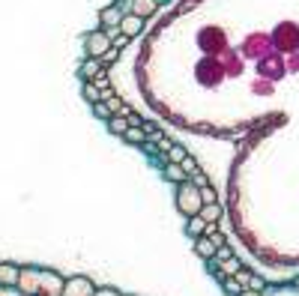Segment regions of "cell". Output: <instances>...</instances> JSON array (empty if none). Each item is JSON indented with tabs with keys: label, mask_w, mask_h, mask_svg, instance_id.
<instances>
[{
	"label": "cell",
	"mask_w": 299,
	"mask_h": 296,
	"mask_svg": "<svg viewBox=\"0 0 299 296\" xmlns=\"http://www.w3.org/2000/svg\"><path fill=\"white\" fill-rule=\"evenodd\" d=\"M176 207L183 212L194 215L197 209H204V201H201V189H189V186H180V194H176Z\"/></svg>",
	"instance_id": "cell-1"
},
{
	"label": "cell",
	"mask_w": 299,
	"mask_h": 296,
	"mask_svg": "<svg viewBox=\"0 0 299 296\" xmlns=\"http://www.w3.org/2000/svg\"><path fill=\"white\" fill-rule=\"evenodd\" d=\"M108 48H111V36L108 33H99V30H96V33L87 36V54L90 57H102Z\"/></svg>",
	"instance_id": "cell-2"
},
{
	"label": "cell",
	"mask_w": 299,
	"mask_h": 296,
	"mask_svg": "<svg viewBox=\"0 0 299 296\" xmlns=\"http://www.w3.org/2000/svg\"><path fill=\"white\" fill-rule=\"evenodd\" d=\"M141 27H144V18H141V15H135V12L123 15V21H120V30H123V33L129 36V39L141 33Z\"/></svg>",
	"instance_id": "cell-3"
},
{
	"label": "cell",
	"mask_w": 299,
	"mask_h": 296,
	"mask_svg": "<svg viewBox=\"0 0 299 296\" xmlns=\"http://www.w3.org/2000/svg\"><path fill=\"white\" fill-rule=\"evenodd\" d=\"M102 66H105V63H102V57H87V60L81 63V69H78V72H81L87 81H93L96 75H102Z\"/></svg>",
	"instance_id": "cell-4"
},
{
	"label": "cell",
	"mask_w": 299,
	"mask_h": 296,
	"mask_svg": "<svg viewBox=\"0 0 299 296\" xmlns=\"http://www.w3.org/2000/svg\"><path fill=\"white\" fill-rule=\"evenodd\" d=\"M165 180H171V183L180 186V183L189 180V171H186L183 165H176V162H168V165H165Z\"/></svg>",
	"instance_id": "cell-5"
},
{
	"label": "cell",
	"mask_w": 299,
	"mask_h": 296,
	"mask_svg": "<svg viewBox=\"0 0 299 296\" xmlns=\"http://www.w3.org/2000/svg\"><path fill=\"white\" fill-rule=\"evenodd\" d=\"M194 251H197L204 261H212V258H215V243H212L210 236H197V243H194Z\"/></svg>",
	"instance_id": "cell-6"
},
{
	"label": "cell",
	"mask_w": 299,
	"mask_h": 296,
	"mask_svg": "<svg viewBox=\"0 0 299 296\" xmlns=\"http://www.w3.org/2000/svg\"><path fill=\"white\" fill-rule=\"evenodd\" d=\"M156 9H158L156 0H135V3H132V12H135V15H141V18H150Z\"/></svg>",
	"instance_id": "cell-7"
},
{
	"label": "cell",
	"mask_w": 299,
	"mask_h": 296,
	"mask_svg": "<svg viewBox=\"0 0 299 296\" xmlns=\"http://www.w3.org/2000/svg\"><path fill=\"white\" fill-rule=\"evenodd\" d=\"M99 21H102V24H108V27H120L123 15H120V9H117V6H108V9H102V12H99Z\"/></svg>",
	"instance_id": "cell-8"
},
{
	"label": "cell",
	"mask_w": 299,
	"mask_h": 296,
	"mask_svg": "<svg viewBox=\"0 0 299 296\" xmlns=\"http://www.w3.org/2000/svg\"><path fill=\"white\" fill-rule=\"evenodd\" d=\"M18 279H21L18 266H12V263H0V284H15Z\"/></svg>",
	"instance_id": "cell-9"
},
{
	"label": "cell",
	"mask_w": 299,
	"mask_h": 296,
	"mask_svg": "<svg viewBox=\"0 0 299 296\" xmlns=\"http://www.w3.org/2000/svg\"><path fill=\"white\" fill-rule=\"evenodd\" d=\"M123 138L129 141V144H147V129H144V126H129Z\"/></svg>",
	"instance_id": "cell-10"
},
{
	"label": "cell",
	"mask_w": 299,
	"mask_h": 296,
	"mask_svg": "<svg viewBox=\"0 0 299 296\" xmlns=\"http://www.w3.org/2000/svg\"><path fill=\"white\" fill-rule=\"evenodd\" d=\"M201 215L207 219V225H215V222L222 219V207H218V201H215V204H207V207L201 209Z\"/></svg>",
	"instance_id": "cell-11"
},
{
	"label": "cell",
	"mask_w": 299,
	"mask_h": 296,
	"mask_svg": "<svg viewBox=\"0 0 299 296\" xmlns=\"http://www.w3.org/2000/svg\"><path fill=\"white\" fill-rule=\"evenodd\" d=\"M189 233L204 236V233H207V219H204V215H192V219H189Z\"/></svg>",
	"instance_id": "cell-12"
},
{
	"label": "cell",
	"mask_w": 299,
	"mask_h": 296,
	"mask_svg": "<svg viewBox=\"0 0 299 296\" xmlns=\"http://www.w3.org/2000/svg\"><path fill=\"white\" fill-rule=\"evenodd\" d=\"M129 126H132L129 117H117V114H114V117L108 120V129H111V132H117V135H126V129H129Z\"/></svg>",
	"instance_id": "cell-13"
},
{
	"label": "cell",
	"mask_w": 299,
	"mask_h": 296,
	"mask_svg": "<svg viewBox=\"0 0 299 296\" xmlns=\"http://www.w3.org/2000/svg\"><path fill=\"white\" fill-rule=\"evenodd\" d=\"M84 96H87L90 102H102V87H99L96 81H87V84H84Z\"/></svg>",
	"instance_id": "cell-14"
},
{
	"label": "cell",
	"mask_w": 299,
	"mask_h": 296,
	"mask_svg": "<svg viewBox=\"0 0 299 296\" xmlns=\"http://www.w3.org/2000/svg\"><path fill=\"white\" fill-rule=\"evenodd\" d=\"M186 156H189V153H186L180 144H171V147H168V162H176V165H180Z\"/></svg>",
	"instance_id": "cell-15"
},
{
	"label": "cell",
	"mask_w": 299,
	"mask_h": 296,
	"mask_svg": "<svg viewBox=\"0 0 299 296\" xmlns=\"http://www.w3.org/2000/svg\"><path fill=\"white\" fill-rule=\"evenodd\" d=\"M236 272H240V261L228 258V261H225V266H222V275H225V279H230V275H236Z\"/></svg>",
	"instance_id": "cell-16"
},
{
	"label": "cell",
	"mask_w": 299,
	"mask_h": 296,
	"mask_svg": "<svg viewBox=\"0 0 299 296\" xmlns=\"http://www.w3.org/2000/svg\"><path fill=\"white\" fill-rule=\"evenodd\" d=\"M225 290H228V293H243V284L230 275V279H225Z\"/></svg>",
	"instance_id": "cell-17"
},
{
	"label": "cell",
	"mask_w": 299,
	"mask_h": 296,
	"mask_svg": "<svg viewBox=\"0 0 299 296\" xmlns=\"http://www.w3.org/2000/svg\"><path fill=\"white\" fill-rule=\"evenodd\" d=\"M201 201H204V207L207 204H215V192H212L210 186H201Z\"/></svg>",
	"instance_id": "cell-18"
},
{
	"label": "cell",
	"mask_w": 299,
	"mask_h": 296,
	"mask_svg": "<svg viewBox=\"0 0 299 296\" xmlns=\"http://www.w3.org/2000/svg\"><path fill=\"white\" fill-rule=\"evenodd\" d=\"M93 111H96L102 120H108V117H111V108H108L105 102H93Z\"/></svg>",
	"instance_id": "cell-19"
},
{
	"label": "cell",
	"mask_w": 299,
	"mask_h": 296,
	"mask_svg": "<svg viewBox=\"0 0 299 296\" xmlns=\"http://www.w3.org/2000/svg\"><path fill=\"white\" fill-rule=\"evenodd\" d=\"M233 279L240 281V284H243V287H248V284H251V279H254V275H251V272H246V269H240V272H236V275H233Z\"/></svg>",
	"instance_id": "cell-20"
},
{
	"label": "cell",
	"mask_w": 299,
	"mask_h": 296,
	"mask_svg": "<svg viewBox=\"0 0 299 296\" xmlns=\"http://www.w3.org/2000/svg\"><path fill=\"white\" fill-rule=\"evenodd\" d=\"M180 165H183V168H186L189 174H194V171H197V162H194L192 156H186V159H183V162H180Z\"/></svg>",
	"instance_id": "cell-21"
},
{
	"label": "cell",
	"mask_w": 299,
	"mask_h": 296,
	"mask_svg": "<svg viewBox=\"0 0 299 296\" xmlns=\"http://www.w3.org/2000/svg\"><path fill=\"white\" fill-rule=\"evenodd\" d=\"M126 45H129V36H126V33L114 36V48H126Z\"/></svg>",
	"instance_id": "cell-22"
},
{
	"label": "cell",
	"mask_w": 299,
	"mask_h": 296,
	"mask_svg": "<svg viewBox=\"0 0 299 296\" xmlns=\"http://www.w3.org/2000/svg\"><path fill=\"white\" fill-rule=\"evenodd\" d=\"M228 258H230V248H225V245L215 248V261H228Z\"/></svg>",
	"instance_id": "cell-23"
},
{
	"label": "cell",
	"mask_w": 299,
	"mask_h": 296,
	"mask_svg": "<svg viewBox=\"0 0 299 296\" xmlns=\"http://www.w3.org/2000/svg\"><path fill=\"white\" fill-rule=\"evenodd\" d=\"M192 176V183H197V186H207V176L201 174V171H194V174H189Z\"/></svg>",
	"instance_id": "cell-24"
},
{
	"label": "cell",
	"mask_w": 299,
	"mask_h": 296,
	"mask_svg": "<svg viewBox=\"0 0 299 296\" xmlns=\"http://www.w3.org/2000/svg\"><path fill=\"white\" fill-rule=\"evenodd\" d=\"M93 296H120L117 290H99V293H93Z\"/></svg>",
	"instance_id": "cell-25"
},
{
	"label": "cell",
	"mask_w": 299,
	"mask_h": 296,
	"mask_svg": "<svg viewBox=\"0 0 299 296\" xmlns=\"http://www.w3.org/2000/svg\"><path fill=\"white\" fill-rule=\"evenodd\" d=\"M240 296H261V290H251V287H248V290H243Z\"/></svg>",
	"instance_id": "cell-26"
}]
</instances>
